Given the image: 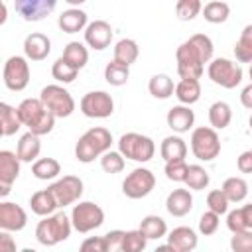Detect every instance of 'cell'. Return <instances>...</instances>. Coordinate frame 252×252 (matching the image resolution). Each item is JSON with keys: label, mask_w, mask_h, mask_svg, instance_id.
<instances>
[{"label": "cell", "mask_w": 252, "mask_h": 252, "mask_svg": "<svg viewBox=\"0 0 252 252\" xmlns=\"http://www.w3.org/2000/svg\"><path fill=\"white\" fill-rule=\"evenodd\" d=\"M77 75H79V69L69 65L63 57L55 59V63L51 65V77L57 81V85H69L77 79Z\"/></svg>", "instance_id": "obj_38"}, {"label": "cell", "mask_w": 252, "mask_h": 252, "mask_svg": "<svg viewBox=\"0 0 252 252\" xmlns=\"http://www.w3.org/2000/svg\"><path fill=\"white\" fill-rule=\"evenodd\" d=\"M209 183H211L209 171L203 165H199V163H191L189 169H187V177H185L187 189H191V191H203V189L209 187Z\"/></svg>", "instance_id": "obj_36"}, {"label": "cell", "mask_w": 252, "mask_h": 252, "mask_svg": "<svg viewBox=\"0 0 252 252\" xmlns=\"http://www.w3.org/2000/svg\"><path fill=\"white\" fill-rule=\"evenodd\" d=\"M22 120L18 114V108L10 106L8 102H0V132L2 136H14L22 128Z\"/></svg>", "instance_id": "obj_29"}, {"label": "cell", "mask_w": 252, "mask_h": 252, "mask_svg": "<svg viewBox=\"0 0 252 252\" xmlns=\"http://www.w3.org/2000/svg\"><path fill=\"white\" fill-rule=\"evenodd\" d=\"M230 250L232 252H252V230L234 232L230 236Z\"/></svg>", "instance_id": "obj_46"}, {"label": "cell", "mask_w": 252, "mask_h": 252, "mask_svg": "<svg viewBox=\"0 0 252 252\" xmlns=\"http://www.w3.org/2000/svg\"><path fill=\"white\" fill-rule=\"evenodd\" d=\"M16 108H18L22 124L28 128V132L41 138L53 130L57 118L45 108V104L39 100V96L37 98H24Z\"/></svg>", "instance_id": "obj_3"}, {"label": "cell", "mask_w": 252, "mask_h": 252, "mask_svg": "<svg viewBox=\"0 0 252 252\" xmlns=\"http://www.w3.org/2000/svg\"><path fill=\"white\" fill-rule=\"evenodd\" d=\"M240 213H242V220H244L246 230H252V203L242 205L240 207Z\"/></svg>", "instance_id": "obj_53"}, {"label": "cell", "mask_w": 252, "mask_h": 252, "mask_svg": "<svg viewBox=\"0 0 252 252\" xmlns=\"http://www.w3.org/2000/svg\"><path fill=\"white\" fill-rule=\"evenodd\" d=\"M39 100L55 118H67L75 112V98L63 85H45L39 93Z\"/></svg>", "instance_id": "obj_8"}, {"label": "cell", "mask_w": 252, "mask_h": 252, "mask_svg": "<svg viewBox=\"0 0 252 252\" xmlns=\"http://www.w3.org/2000/svg\"><path fill=\"white\" fill-rule=\"evenodd\" d=\"M165 209L171 217H185L193 209V195L189 189H173L165 199Z\"/></svg>", "instance_id": "obj_22"}, {"label": "cell", "mask_w": 252, "mask_h": 252, "mask_svg": "<svg viewBox=\"0 0 252 252\" xmlns=\"http://www.w3.org/2000/svg\"><path fill=\"white\" fill-rule=\"evenodd\" d=\"M61 57H63L69 65H73L75 69L81 71V69L87 65V61H89V49H87V45L81 43V41H69V43L65 45Z\"/></svg>", "instance_id": "obj_33"}, {"label": "cell", "mask_w": 252, "mask_h": 252, "mask_svg": "<svg viewBox=\"0 0 252 252\" xmlns=\"http://www.w3.org/2000/svg\"><path fill=\"white\" fill-rule=\"evenodd\" d=\"M220 191L226 195L228 203H242L248 195V183L242 179V177H226L222 181V187Z\"/></svg>", "instance_id": "obj_34"}, {"label": "cell", "mask_w": 252, "mask_h": 252, "mask_svg": "<svg viewBox=\"0 0 252 252\" xmlns=\"http://www.w3.org/2000/svg\"><path fill=\"white\" fill-rule=\"evenodd\" d=\"M167 244L175 252H193L199 244V236L191 226H175L167 232Z\"/></svg>", "instance_id": "obj_20"}, {"label": "cell", "mask_w": 252, "mask_h": 252, "mask_svg": "<svg viewBox=\"0 0 252 252\" xmlns=\"http://www.w3.org/2000/svg\"><path fill=\"white\" fill-rule=\"evenodd\" d=\"M236 167L240 173H252V150H246L236 158Z\"/></svg>", "instance_id": "obj_49"}, {"label": "cell", "mask_w": 252, "mask_h": 252, "mask_svg": "<svg viewBox=\"0 0 252 252\" xmlns=\"http://www.w3.org/2000/svg\"><path fill=\"white\" fill-rule=\"evenodd\" d=\"M240 104L248 110H252V83H248L242 91H240Z\"/></svg>", "instance_id": "obj_52"}, {"label": "cell", "mask_w": 252, "mask_h": 252, "mask_svg": "<svg viewBox=\"0 0 252 252\" xmlns=\"http://www.w3.org/2000/svg\"><path fill=\"white\" fill-rule=\"evenodd\" d=\"M47 189L53 193L59 209H65L69 205L79 203V199L85 191V185H83V179L77 175H63L57 181H53Z\"/></svg>", "instance_id": "obj_12"}, {"label": "cell", "mask_w": 252, "mask_h": 252, "mask_svg": "<svg viewBox=\"0 0 252 252\" xmlns=\"http://www.w3.org/2000/svg\"><path fill=\"white\" fill-rule=\"evenodd\" d=\"M203 18L209 22V24H222L228 20L230 16V6L226 2H220V0H213V2H207L203 6Z\"/></svg>", "instance_id": "obj_37"}, {"label": "cell", "mask_w": 252, "mask_h": 252, "mask_svg": "<svg viewBox=\"0 0 252 252\" xmlns=\"http://www.w3.org/2000/svg\"><path fill=\"white\" fill-rule=\"evenodd\" d=\"M20 252H37V250H33V248H22Z\"/></svg>", "instance_id": "obj_56"}, {"label": "cell", "mask_w": 252, "mask_h": 252, "mask_svg": "<svg viewBox=\"0 0 252 252\" xmlns=\"http://www.w3.org/2000/svg\"><path fill=\"white\" fill-rule=\"evenodd\" d=\"M39 152H41L39 136H35V134H32V132H26V134L20 136L18 146H16V156L20 158L22 163L37 161V159H39Z\"/></svg>", "instance_id": "obj_23"}, {"label": "cell", "mask_w": 252, "mask_h": 252, "mask_svg": "<svg viewBox=\"0 0 252 252\" xmlns=\"http://www.w3.org/2000/svg\"><path fill=\"white\" fill-rule=\"evenodd\" d=\"M148 91L154 98H159V100H165L169 98L173 93H175V85H173V79L165 73H158L154 75L150 81H148Z\"/></svg>", "instance_id": "obj_31"}, {"label": "cell", "mask_w": 252, "mask_h": 252, "mask_svg": "<svg viewBox=\"0 0 252 252\" xmlns=\"http://www.w3.org/2000/svg\"><path fill=\"white\" fill-rule=\"evenodd\" d=\"M26 224H28V215L18 203L12 201L0 203V228L4 232H18Z\"/></svg>", "instance_id": "obj_16"}, {"label": "cell", "mask_w": 252, "mask_h": 252, "mask_svg": "<svg viewBox=\"0 0 252 252\" xmlns=\"http://www.w3.org/2000/svg\"><path fill=\"white\" fill-rule=\"evenodd\" d=\"M248 124H250V130H252V114H250V118H248Z\"/></svg>", "instance_id": "obj_58"}, {"label": "cell", "mask_w": 252, "mask_h": 252, "mask_svg": "<svg viewBox=\"0 0 252 252\" xmlns=\"http://www.w3.org/2000/svg\"><path fill=\"white\" fill-rule=\"evenodd\" d=\"M122 236H124V230H110L104 234L108 246H110V252L114 250H120V244H122Z\"/></svg>", "instance_id": "obj_50"}, {"label": "cell", "mask_w": 252, "mask_h": 252, "mask_svg": "<svg viewBox=\"0 0 252 252\" xmlns=\"http://www.w3.org/2000/svg\"><path fill=\"white\" fill-rule=\"evenodd\" d=\"M191 152L199 161H213L220 154V138L211 126H197L191 130Z\"/></svg>", "instance_id": "obj_6"}, {"label": "cell", "mask_w": 252, "mask_h": 252, "mask_svg": "<svg viewBox=\"0 0 252 252\" xmlns=\"http://www.w3.org/2000/svg\"><path fill=\"white\" fill-rule=\"evenodd\" d=\"M124 165H126V159H124V156L118 152V150H108L102 158H100V167H102V171H106V173H120L122 169H124Z\"/></svg>", "instance_id": "obj_41"}, {"label": "cell", "mask_w": 252, "mask_h": 252, "mask_svg": "<svg viewBox=\"0 0 252 252\" xmlns=\"http://www.w3.org/2000/svg\"><path fill=\"white\" fill-rule=\"evenodd\" d=\"M154 252H175V250H173V248H171V246L165 242V244H159V246H158Z\"/></svg>", "instance_id": "obj_55"}, {"label": "cell", "mask_w": 252, "mask_h": 252, "mask_svg": "<svg viewBox=\"0 0 252 252\" xmlns=\"http://www.w3.org/2000/svg\"><path fill=\"white\" fill-rule=\"evenodd\" d=\"M73 222L71 217L63 211H57L49 217H43L35 226V238L43 246H57L59 242H65L71 236Z\"/></svg>", "instance_id": "obj_4"}, {"label": "cell", "mask_w": 252, "mask_h": 252, "mask_svg": "<svg viewBox=\"0 0 252 252\" xmlns=\"http://www.w3.org/2000/svg\"><path fill=\"white\" fill-rule=\"evenodd\" d=\"M128 79H130V67L120 65V63H116V61L106 63V67H104V81H106L108 85H112V87H122V85L128 83Z\"/></svg>", "instance_id": "obj_39"}, {"label": "cell", "mask_w": 252, "mask_h": 252, "mask_svg": "<svg viewBox=\"0 0 252 252\" xmlns=\"http://www.w3.org/2000/svg\"><path fill=\"white\" fill-rule=\"evenodd\" d=\"M207 77L222 89H236L242 83L244 71L240 63L230 61L226 57H217L207 65Z\"/></svg>", "instance_id": "obj_7"}, {"label": "cell", "mask_w": 252, "mask_h": 252, "mask_svg": "<svg viewBox=\"0 0 252 252\" xmlns=\"http://www.w3.org/2000/svg\"><path fill=\"white\" fill-rule=\"evenodd\" d=\"M83 33H85V45H89L94 51L106 49L110 45V41H112V35H114L112 26L106 20L89 22V26H87V30Z\"/></svg>", "instance_id": "obj_15"}, {"label": "cell", "mask_w": 252, "mask_h": 252, "mask_svg": "<svg viewBox=\"0 0 252 252\" xmlns=\"http://www.w3.org/2000/svg\"><path fill=\"white\" fill-rule=\"evenodd\" d=\"M114 252H120V250H114Z\"/></svg>", "instance_id": "obj_59"}, {"label": "cell", "mask_w": 252, "mask_h": 252, "mask_svg": "<svg viewBox=\"0 0 252 252\" xmlns=\"http://www.w3.org/2000/svg\"><path fill=\"white\" fill-rule=\"evenodd\" d=\"M234 57L238 63H252V24H246L234 43Z\"/></svg>", "instance_id": "obj_35"}, {"label": "cell", "mask_w": 252, "mask_h": 252, "mask_svg": "<svg viewBox=\"0 0 252 252\" xmlns=\"http://www.w3.org/2000/svg\"><path fill=\"white\" fill-rule=\"evenodd\" d=\"M228 205L230 203H228L226 195L220 189H213V191L207 193V209L213 211V213H217L219 217L228 213Z\"/></svg>", "instance_id": "obj_44"}, {"label": "cell", "mask_w": 252, "mask_h": 252, "mask_svg": "<svg viewBox=\"0 0 252 252\" xmlns=\"http://www.w3.org/2000/svg\"><path fill=\"white\" fill-rule=\"evenodd\" d=\"M51 53V39L45 33L32 32L24 39V57L28 61H43Z\"/></svg>", "instance_id": "obj_18"}, {"label": "cell", "mask_w": 252, "mask_h": 252, "mask_svg": "<svg viewBox=\"0 0 252 252\" xmlns=\"http://www.w3.org/2000/svg\"><path fill=\"white\" fill-rule=\"evenodd\" d=\"M22 161L10 150H0V197H6L12 191V183L20 177Z\"/></svg>", "instance_id": "obj_14"}, {"label": "cell", "mask_w": 252, "mask_h": 252, "mask_svg": "<svg viewBox=\"0 0 252 252\" xmlns=\"http://www.w3.org/2000/svg\"><path fill=\"white\" fill-rule=\"evenodd\" d=\"M148 244V238L136 228V230H124L120 252H144Z\"/></svg>", "instance_id": "obj_40"}, {"label": "cell", "mask_w": 252, "mask_h": 252, "mask_svg": "<svg viewBox=\"0 0 252 252\" xmlns=\"http://www.w3.org/2000/svg\"><path fill=\"white\" fill-rule=\"evenodd\" d=\"M0 252H18L16 240L10 236V232H0Z\"/></svg>", "instance_id": "obj_51"}, {"label": "cell", "mask_w": 252, "mask_h": 252, "mask_svg": "<svg viewBox=\"0 0 252 252\" xmlns=\"http://www.w3.org/2000/svg\"><path fill=\"white\" fill-rule=\"evenodd\" d=\"M138 230L148 238V240H159L167 234V222L159 215H148L140 220Z\"/></svg>", "instance_id": "obj_30"}, {"label": "cell", "mask_w": 252, "mask_h": 252, "mask_svg": "<svg viewBox=\"0 0 252 252\" xmlns=\"http://www.w3.org/2000/svg\"><path fill=\"white\" fill-rule=\"evenodd\" d=\"M57 26L61 28L63 33H77V32H85L89 26V16L85 10L81 8H67L61 12V16L57 18Z\"/></svg>", "instance_id": "obj_21"}, {"label": "cell", "mask_w": 252, "mask_h": 252, "mask_svg": "<svg viewBox=\"0 0 252 252\" xmlns=\"http://www.w3.org/2000/svg\"><path fill=\"white\" fill-rule=\"evenodd\" d=\"M32 173L39 181H51L61 173V163L55 158H39L32 163Z\"/></svg>", "instance_id": "obj_32"}, {"label": "cell", "mask_w": 252, "mask_h": 252, "mask_svg": "<svg viewBox=\"0 0 252 252\" xmlns=\"http://www.w3.org/2000/svg\"><path fill=\"white\" fill-rule=\"evenodd\" d=\"M6 2H0V24H4L6 22Z\"/></svg>", "instance_id": "obj_54"}, {"label": "cell", "mask_w": 252, "mask_h": 252, "mask_svg": "<svg viewBox=\"0 0 252 252\" xmlns=\"http://www.w3.org/2000/svg\"><path fill=\"white\" fill-rule=\"evenodd\" d=\"M203 12V4L199 0H179L175 4V14L179 20L183 22H189V20H195L199 14Z\"/></svg>", "instance_id": "obj_43"}, {"label": "cell", "mask_w": 252, "mask_h": 252, "mask_svg": "<svg viewBox=\"0 0 252 252\" xmlns=\"http://www.w3.org/2000/svg\"><path fill=\"white\" fill-rule=\"evenodd\" d=\"M55 0H20L14 4L16 12L26 22H39L55 10Z\"/></svg>", "instance_id": "obj_17"}, {"label": "cell", "mask_w": 252, "mask_h": 252, "mask_svg": "<svg viewBox=\"0 0 252 252\" xmlns=\"http://www.w3.org/2000/svg\"><path fill=\"white\" fill-rule=\"evenodd\" d=\"M2 79L8 91L20 93L30 83V63L24 55H12L6 59L2 69Z\"/></svg>", "instance_id": "obj_10"}, {"label": "cell", "mask_w": 252, "mask_h": 252, "mask_svg": "<svg viewBox=\"0 0 252 252\" xmlns=\"http://www.w3.org/2000/svg\"><path fill=\"white\" fill-rule=\"evenodd\" d=\"M165 122L175 134H185L195 126V112L191 110V106L175 104L167 110Z\"/></svg>", "instance_id": "obj_19"}, {"label": "cell", "mask_w": 252, "mask_h": 252, "mask_svg": "<svg viewBox=\"0 0 252 252\" xmlns=\"http://www.w3.org/2000/svg\"><path fill=\"white\" fill-rule=\"evenodd\" d=\"M248 75H250V83H252V63H250V69H248Z\"/></svg>", "instance_id": "obj_57"}, {"label": "cell", "mask_w": 252, "mask_h": 252, "mask_svg": "<svg viewBox=\"0 0 252 252\" xmlns=\"http://www.w3.org/2000/svg\"><path fill=\"white\" fill-rule=\"evenodd\" d=\"M187 169H189V163L185 159H171V161H165V165H163L165 177L175 183H185Z\"/></svg>", "instance_id": "obj_42"}, {"label": "cell", "mask_w": 252, "mask_h": 252, "mask_svg": "<svg viewBox=\"0 0 252 252\" xmlns=\"http://www.w3.org/2000/svg\"><path fill=\"white\" fill-rule=\"evenodd\" d=\"M159 154L163 158V161H171V159H185L187 156V144L181 136L171 134L165 136L159 144Z\"/></svg>", "instance_id": "obj_26"}, {"label": "cell", "mask_w": 252, "mask_h": 252, "mask_svg": "<svg viewBox=\"0 0 252 252\" xmlns=\"http://www.w3.org/2000/svg\"><path fill=\"white\" fill-rule=\"evenodd\" d=\"M79 252H110V246L104 236H89L81 242Z\"/></svg>", "instance_id": "obj_47"}, {"label": "cell", "mask_w": 252, "mask_h": 252, "mask_svg": "<svg viewBox=\"0 0 252 252\" xmlns=\"http://www.w3.org/2000/svg\"><path fill=\"white\" fill-rule=\"evenodd\" d=\"M30 209H32L33 215L43 219V217H49V215L57 213L59 205H57V201H55V197L49 189H39L30 197Z\"/></svg>", "instance_id": "obj_24"}, {"label": "cell", "mask_w": 252, "mask_h": 252, "mask_svg": "<svg viewBox=\"0 0 252 252\" xmlns=\"http://www.w3.org/2000/svg\"><path fill=\"white\" fill-rule=\"evenodd\" d=\"M140 55V47L134 39L130 37H122L114 43V49H112V61L120 63V65H126L130 67Z\"/></svg>", "instance_id": "obj_25"}, {"label": "cell", "mask_w": 252, "mask_h": 252, "mask_svg": "<svg viewBox=\"0 0 252 252\" xmlns=\"http://www.w3.org/2000/svg\"><path fill=\"white\" fill-rule=\"evenodd\" d=\"M219 224H220V217H219L217 213L209 211V209L199 217V232H201L203 236L215 234V232L219 230Z\"/></svg>", "instance_id": "obj_45"}, {"label": "cell", "mask_w": 252, "mask_h": 252, "mask_svg": "<svg viewBox=\"0 0 252 252\" xmlns=\"http://www.w3.org/2000/svg\"><path fill=\"white\" fill-rule=\"evenodd\" d=\"M154 187H156V175L148 167L132 169L122 181V193L128 199H144L154 191Z\"/></svg>", "instance_id": "obj_11"}, {"label": "cell", "mask_w": 252, "mask_h": 252, "mask_svg": "<svg viewBox=\"0 0 252 252\" xmlns=\"http://www.w3.org/2000/svg\"><path fill=\"white\" fill-rule=\"evenodd\" d=\"M207 116H209V124H211L213 130H224L232 120V108H230L228 102L217 100L209 106Z\"/></svg>", "instance_id": "obj_28"}, {"label": "cell", "mask_w": 252, "mask_h": 252, "mask_svg": "<svg viewBox=\"0 0 252 252\" xmlns=\"http://www.w3.org/2000/svg\"><path fill=\"white\" fill-rule=\"evenodd\" d=\"M226 226L228 230L234 234V232H244L246 226H244V220H242V213H240V207L238 209H232L226 213Z\"/></svg>", "instance_id": "obj_48"}, {"label": "cell", "mask_w": 252, "mask_h": 252, "mask_svg": "<svg viewBox=\"0 0 252 252\" xmlns=\"http://www.w3.org/2000/svg\"><path fill=\"white\" fill-rule=\"evenodd\" d=\"M118 152L124 156V159L146 163L154 158L156 144L150 136H144L138 132H126L118 138Z\"/></svg>", "instance_id": "obj_5"}, {"label": "cell", "mask_w": 252, "mask_h": 252, "mask_svg": "<svg viewBox=\"0 0 252 252\" xmlns=\"http://www.w3.org/2000/svg\"><path fill=\"white\" fill-rule=\"evenodd\" d=\"M173 94L179 100V104L191 106L201 98V83L193 81V79H179V83H175Z\"/></svg>", "instance_id": "obj_27"}, {"label": "cell", "mask_w": 252, "mask_h": 252, "mask_svg": "<svg viewBox=\"0 0 252 252\" xmlns=\"http://www.w3.org/2000/svg\"><path fill=\"white\" fill-rule=\"evenodd\" d=\"M213 39L205 33H193L175 49L177 61V75L179 79H193L199 81L205 73V65L213 61Z\"/></svg>", "instance_id": "obj_1"}, {"label": "cell", "mask_w": 252, "mask_h": 252, "mask_svg": "<svg viewBox=\"0 0 252 252\" xmlns=\"http://www.w3.org/2000/svg\"><path fill=\"white\" fill-rule=\"evenodd\" d=\"M69 217H71L73 228L77 232H81V234H87L91 230H96L104 222V211H102V207L96 205V203H93V201H79V203H75Z\"/></svg>", "instance_id": "obj_9"}, {"label": "cell", "mask_w": 252, "mask_h": 252, "mask_svg": "<svg viewBox=\"0 0 252 252\" xmlns=\"http://www.w3.org/2000/svg\"><path fill=\"white\" fill-rule=\"evenodd\" d=\"M112 142L114 140H112V134L108 128L93 126L85 134L79 136V140L75 144V158L81 163H91L96 158H102L110 150Z\"/></svg>", "instance_id": "obj_2"}, {"label": "cell", "mask_w": 252, "mask_h": 252, "mask_svg": "<svg viewBox=\"0 0 252 252\" xmlns=\"http://www.w3.org/2000/svg\"><path fill=\"white\" fill-rule=\"evenodd\" d=\"M79 108L87 118H108L114 112V98L106 91H91L83 94Z\"/></svg>", "instance_id": "obj_13"}]
</instances>
